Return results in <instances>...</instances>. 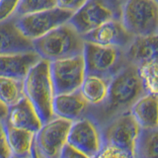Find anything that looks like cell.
I'll use <instances>...</instances> for the list:
<instances>
[{
    "label": "cell",
    "instance_id": "1",
    "mask_svg": "<svg viewBox=\"0 0 158 158\" xmlns=\"http://www.w3.org/2000/svg\"><path fill=\"white\" fill-rule=\"evenodd\" d=\"M145 94L137 67L128 63L111 79L105 101L98 106H89L85 117L101 128L118 115L130 111Z\"/></svg>",
    "mask_w": 158,
    "mask_h": 158
},
{
    "label": "cell",
    "instance_id": "2",
    "mask_svg": "<svg viewBox=\"0 0 158 158\" xmlns=\"http://www.w3.org/2000/svg\"><path fill=\"white\" fill-rule=\"evenodd\" d=\"M34 52L48 62L81 56L84 48L82 35L70 23H64L33 41Z\"/></svg>",
    "mask_w": 158,
    "mask_h": 158
},
{
    "label": "cell",
    "instance_id": "3",
    "mask_svg": "<svg viewBox=\"0 0 158 158\" xmlns=\"http://www.w3.org/2000/svg\"><path fill=\"white\" fill-rule=\"evenodd\" d=\"M24 93L43 123L52 120L54 118L52 111L54 93L48 61L40 59L32 66L24 78Z\"/></svg>",
    "mask_w": 158,
    "mask_h": 158
},
{
    "label": "cell",
    "instance_id": "4",
    "mask_svg": "<svg viewBox=\"0 0 158 158\" xmlns=\"http://www.w3.org/2000/svg\"><path fill=\"white\" fill-rule=\"evenodd\" d=\"M121 23L132 37L158 34L157 0H125Z\"/></svg>",
    "mask_w": 158,
    "mask_h": 158
},
{
    "label": "cell",
    "instance_id": "5",
    "mask_svg": "<svg viewBox=\"0 0 158 158\" xmlns=\"http://www.w3.org/2000/svg\"><path fill=\"white\" fill-rule=\"evenodd\" d=\"M83 58L86 74L112 79L127 63L125 48L103 47L84 42Z\"/></svg>",
    "mask_w": 158,
    "mask_h": 158
},
{
    "label": "cell",
    "instance_id": "6",
    "mask_svg": "<svg viewBox=\"0 0 158 158\" xmlns=\"http://www.w3.org/2000/svg\"><path fill=\"white\" fill-rule=\"evenodd\" d=\"M125 0H87L69 19L81 35L110 21H121L122 7Z\"/></svg>",
    "mask_w": 158,
    "mask_h": 158
},
{
    "label": "cell",
    "instance_id": "7",
    "mask_svg": "<svg viewBox=\"0 0 158 158\" xmlns=\"http://www.w3.org/2000/svg\"><path fill=\"white\" fill-rule=\"evenodd\" d=\"M70 126L71 122L56 117L43 123L35 133L34 153L37 158H60Z\"/></svg>",
    "mask_w": 158,
    "mask_h": 158
},
{
    "label": "cell",
    "instance_id": "8",
    "mask_svg": "<svg viewBox=\"0 0 158 158\" xmlns=\"http://www.w3.org/2000/svg\"><path fill=\"white\" fill-rule=\"evenodd\" d=\"M49 74L54 95L79 90L86 75L83 56L51 61Z\"/></svg>",
    "mask_w": 158,
    "mask_h": 158
},
{
    "label": "cell",
    "instance_id": "9",
    "mask_svg": "<svg viewBox=\"0 0 158 158\" xmlns=\"http://www.w3.org/2000/svg\"><path fill=\"white\" fill-rule=\"evenodd\" d=\"M73 14L74 12L72 11L56 7L41 12L24 15V16L15 15L17 16L16 23L20 31L23 33L25 37L34 41L52 31L60 25L68 22Z\"/></svg>",
    "mask_w": 158,
    "mask_h": 158
},
{
    "label": "cell",
    "instance_id": "10",
    "mask_svg": "<svg viewBox=\"0 0 158 158\" xmlns=\"http://www.w3.org/2000/svg\"><path fill=\"white\" fill-rule=\"evenodd\" d=\"M140 127L130 111L118 115L101 127L104 145L110 144L133 157V149Z\"/></svg>",
    "mask_w": 158,
    "mask_h": 158
},
{
    "label": "cell",
    "instance_id": "11",
    "mask_svg": "<svg viewBox=\"0 0 158 158\" xmlns=\"http://www.w3.org/2000/svg\"><path fill=\"white\" fill-rule=\"evenodd\" d=\"M67 144L95 158L104 146L101 128L87 117L72 122L67 135Z\"/></svg>",
    "mask_w": 158,
    "mask_h": 158
},
{
    "label": "cell",
    "instance_id": "12",
    "mask_svg": "<svg viewBox=\"0 0 158 158\" xmlns=\"http://www.w3.org/2000/svg\"><path fill=\"white\" fill-rule=\"evenodd\" d=\"M133 38L123 28L121 21H110L94 28L82 35L84 42L103 47H117L126 48Z\"/></svg>",
    "mask_w": 158,
    "mask_h": 158
},
{
    "label": "cell",
    "instance_id": "13",
    "mask_svg": "<svg viewBox=\"0 0 158 158\" xmlns=\"http://www.w3.org/2000/svg\"><path fill=\"white\" fill-rule=\"evenodd\" d=\"M15 14L0 22V56L34 52L33 41L25 37L16 23Z\"/></svg>",
    "mask_w": 158,
    "mask_h": 158
},
{
    "label": "cell",
    "instance_id": "14",
    "mask_svg": "<svg viewBox=\"0 0 158 158\" xmlns=\"http://www.w3.org/2000/svg\"><path fill=\"white\" fill-rule=\"evenodd\" d=\"M3 123L12 127L34 133H36L43 125L35 108L26 97L8 108L7 116Z\"/></svg>",
    "mask_w": 158,
    "mask_h": 158
},
{
    "label": "cell",
    "instance_id": "15",
    "mask_svg": "<svg viewBox=\"0 0 158 158\" xmlns=\"http://www.w3.org/2000/svg\"><path fill=\"white\" fill-rule=\"evenodd\" d=\"M88 107V103L85 101L79 90L71 93L54 95L52 103L54 117L71 123L85 117Z\"/></svg>",
    "mask_w": 158,
    "mask_h": 158
},
{
    "label": "cell",
    "instance_id": "16",
    "mask_svg": "<svg viewBox=\"0 0 158 158\" xmlns=\"http://www.w3.org/2000/svg\"><path fill=\"white\" fill-rule=\"evenodd\" d=\"M157 35L148 37H135L125 48L127 63L138 66L157 59Z\"/></svg>",
    "mask_w": 158,
    "mask_h": 158
},
{
    "label": "cell",
    "instance_id": "17",
    "mask_svg": "<svg viewBox=\"0 0 158 158\" xmlns=\"http://www.w3.org/2000/svg\"><path fill=\"white\" fill-rule=\"evenodd\" d=\"M40 59L41 58L35 52L0 56V76L24 79L32 66Z\"/></svg>",
    "mask_w": 158,
    "mask_h": 158
},
{
    "label": "cell",
    "instance_id": "18",
    "mask_svg": "<svg viewBox=\"0 0 158 158\" xmlns=\"http://www.w3.org/2000/svg\"><path fill=\"white\" fill-rule=\"evenodd\" d=\"M157 107L158 95L147 93L133 104L130 112L140 128H157Z\"/></svg>",
    "mask_w": 158,
    "mask_h": 158
},
{
    "label": "cell",
    "instance_id": "19",
    "mask_svg": "<svg viewBox=\"0 0 158 158\" xmlns=\"http://www.w3.org/2000/svg\"><path fill=\"white\" fill-rule=\"evenodd\" d=\"M3 126L5 128V132H6L11 157L33 158L35 133L32 131L12 127L4 123Z\"/></svg>",
    "mask_w": 158,
    "mask_h": 158
},
{
    "label": "cell",
    "instance_id": "20",
    "mask_svg": "<svg viewBox=\"0 0 158 158\" xmlns=\"http://www.w3.org/2000/svg\"><path fill=\"white\" fill-rule=\"evenodd\" d=\"M110 81L111 79L86 74L79 91L89 106H98L105 101Z\"/></svg>",
    "mask_w": 158,
    "mask_h": 158
},
{
    "label": "cell",
    "instance_id": "21",
    "mask_svg": "<svg viewBox=\"0 0 158 158\" xmlns=\"http://www.w3.org/2000/svg\"><path fill=\"white\" fill-rule=\"evenodd\" d=\"M133 158H158V127L140 128L133 149Z\"/></svg>",
    "mask_w": 158,
    "mask_h": 158
},
{
    "label": "cell",
    "instance_id": "22",
    "mask_svg": "<svg viewBox=\"0 0 158 158\" xmlns=\"http://www.w3.org/2000/svg\"><path fill=\"white\" fill-rule=\"evenodd\" d=\"M24 97V79L0 76V101L9 108Z\"/></svg>",
    "mask_w": 158,
    "mask_h": 158
},
{
    "label": "cell",
    "instance_id": "23",
    "mask_svg": "<svg viewBox=\"0 0 158 158\" xmlns=\"http://www.w3.org/2000/svg\"><path fill=\"white\" fill-rule=\"evenodd\" d=\"M157 59L151 60L149 62L143 63L138 65L137 72L139 76L143 88L146 93L157 94L158 85H157Z\"/></svg>",
    "mask_w": 158,
    "mask_h": 158
},
{
    "label": "cell",
    "instance_id": "24",
    "mask_svg": "<svg viewBox=\"0 0 158 158\" xmlns=\"http://www.w3.org/2000/svg\"><path fill=\"white\" fill-rule=\"evenodd\" d=\"M57 7L56 0H20L16 11L17 16H24Z\"/></svg>",
    "mask_w": 158,
    "mask_h": 158
},
{
    "label": "cell",
    "instance_id": "25",
    "mask_svg": "<svg viewBox=\"0 0 158 158\" xmlns=\"http://www.w3.org/2000/svg\"><path fill=\"white\" fill-rule=\"evenodd\" d=\"M95 158H133L126 151L120 148H117L113 145L106 144L100 150V152L96 155Z\"/></svg>",
    "mask_w": 158,
    "mask_h": 158
},
{
    "label": "cell",
    "instance_id": "26",
    "mask_svg": "<svg viewBox=\"0 0 158 158\" xmlns=\"http://www.w3.org/2000/svg\"><path fill=\"white\" fill-rule=\"evenodd\" d=\"M20 0H0V22L15 13Z\"/></svg>",
    "mask_w": 158,
    "mask_h": 158
},
{
    "label": "cell",
    "instance_id": "27",
    "mask_svg": "<svg viewBox=\"0 0 158 158\" xmlns=\"http://www.w3.org/2000/svg\"><path fill=\"white\" fill-rule=\"evenodd\" d=\"M86 2L87 0H56L57 7L72 11L74 13L80 9Z\"/></svg>",
    "mask_w": 158,
    "mask_h": 158
},
{
    "label": "cell",
    "instance_id": "28",
    "mask_svg": "<svg viewBox=\"0 0 158 158\" xmlns=\"http://www.w3.org/2000/svg\"><path fill=\"white\" fill-rule=\"evenodd\" d=\"M11 153L8 146L6 132L3 126V123L0 122V158H10Z\"/></svg>",
    "mask_w": 158,
    "mask_h": 158
},
{
    "label": "cell",
    "instance_id": "29",
    "mask_svg": "<svg viewBox=\"0 0 158 158\" xmlns=\"http://www.w3.org/2000/svg\"><path fill=\"white\" fill-rule=\"evenodd\" d=\"M60 158H91V157L87 156L83 152L75 149L74 147L66 143L61 151Z\"/></svg>",
    "mask_w": 158,
    "mask_h": 158
},
{
    "label": "cell",
    "instance_id": "30",
    "mask_svg": "<svg viewBox=\"0 0 158 158\" xmlns=\"http://www.w3.org/2000/svg\"><path fill=\"white\" fill-rule=\"evenodd\" d=\"M7 113H8V107L2 101H0V122H3L5 120V118L7 116Z\"/></svg>",
    "mask_w": 158,
    "mask_h": 158
},
{
    "label": "cell",
    "instance_id": "31",
    "mask_svg": "<svg viewBox=\"0 0 158 158\" xmlns=\"http://www.w3.org/2000/svg\"><path fill=\"white\" fill-rule=\"evenodd\" d=\"M33 158H37V156H36V155H35V153H34V157H33Z\"/></svg>",
    "mask_w": 158,
    "mask_h": 158
},
{
    "label": "cell",
    "instance_id": "32",
    "mask_svg": "<svg viewBox=\"0 0 158 158\" xmlns=\"http://www.w3.org/2000/svg\"><path fill=\"white\" fill-rule=\"evenodd\" d=\"M10 158H14V157H10Z\"/></svg>",
    "mask_w": 158,
    "mask_h": 158
}]
</instances>
